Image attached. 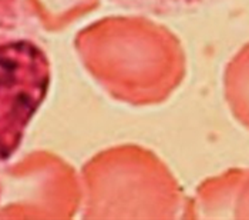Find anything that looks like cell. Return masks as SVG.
<instances>
[{"instance_id":"1","label":"cell","mask_w":249,"mask_h":220,"mask_svg":"<svg viewBox=\"0 0 249 220\" xmlns=\"http://www.w3.org/2000/svg\"><path fill=\"white\" fill-rule=\"evenodd\" d=\"M49 84L50 63L36 40V30L0 43V160L18 150Z\"/></svg>"},{"instance_id":"2","label":"cell","mask_w":249,"mask_h":220,"mask_svg":"<svg viewBox=\"0 0 249 220\" xmlns=\"http://www.w3.org/2000/svg\"><path fill=\"white\" fill-rule=\"evenodd\" d=\"M198 1L201 0H127V3H133L141 9H145L150 12H158V13H165L175 9L192 6Z\"/></svg>"}]
</instances>
